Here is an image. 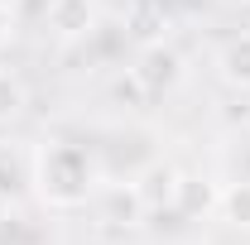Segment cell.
I'll return each mask as SVG.
<instances>
[{
	"instance_id": "cell-5",
	"label": "cell",
	"mask_w": 250,
	"mask_h": 245,
	"mask_svg": "<svg viewBox=\"0 0 250 245\" xmlns=\"http://www.w3.org/2000/svg\"><path fill=\"white\" fill-rule=\"evenodd\" d=\"M217 77L231 87V92H250V29L231 34L217 48Z\"/></svg>"
},
{
	"instance_id": "cell-2",
	"label": "cell",
	"mask_w": 250,
	"mask_h": 245,
	"mask_svg": "<svg viewBox=\"0 0 250 245\" xmlns=\"http://www.w3.org/2000/svg\"><path fill=\"white\" fill-rule=\"evenodd\" d=\"M188 77V58L168 43V39H149L135 48L130 58V82L140 87L145 96H173Z\"/></svg>"
},
{
	"instance_id": "cell-6",
	"label": "cell",
	"mask_w": 250,
	"mask_h": 245,
	"mask_svg": "<svg viewBox=\"0 0 250 245\" xmlns=\"http://www.w3.org/2000/svg\"><path fill=\"white\" fill-rule=\"evenodd\" d=\"M217 192H221V187L212 183V178L183 173V183H178V207H173V212H183V216H207V212H217Z\"/></svg>"
},
{
	"instance_id": "cell-10",
	"label": "cell",
	"mask_w": 250,
	"mask_h": 245,
	"mask_svg": "<svg viewBox=\"0 0 250 245\" xmlns=\"http://www.w3.org/2000/svg\"><path fill=\"white\" fill-rule=\"evenodd\" d=\"M15 197V163H10V154H0V202H10Z\"/></svg>"
},
{
	"instance_id": "cell-9",
	"label": "cell",
	"mask_w": 250,
	"mask_h": 245,
	"mask_svg": "<svg viewBox=\"0 0 250 245\" xmlns=\"http://www.w3.org/2000/svg\"><path fill=\"white\" fill-rule=\"evenodd\" d=\"M15 29H20V15H15V5H5V0H0V48H10Z\"/></svg>"
},
{
	"instance_id": "cell-1",
	"label": "cell",
	"mask_w": 250,
	"mask_h": 245,
	"mask_svg": "<svg viewBox=\"0 0 250 245\" xmlns=\"http://www.w3.org/2000/svg\"><path fill=\"white\" fill-rule=\"evenodd\" d=\"M101 183V168H96V154L87 144H72V140H43L34 149V192L48 212H77L96 197Z\"/></svg>"
},
{
	"instance_id": "cell-7",
	"label": "cell",
	"mask_w": 250,
	"mask_h": 245,
	"mask_svg": "<svg viewBox=\"0 0 250 245\" xmlns=\"http://www.w3.org/2000/svg\"><path fill=\"white\" fill-rule=\"evenodd\" d=\"M217 216L236 231H250V178H236V183H221L217 192Z\"/></svg>"
},
{
	"instance_id": "cell-4",
	"label": "cell",
	"mask_w": 250,
	"mask_h": 245,
	"mask_svg": "<svg viewBox=\"0 0 250 245\" xmlns=\"http://www.w3.org/2000/svg\"><path fill=\"white\" fill-rule=\"evenodd\" d=\"M178 183H183V168H173V163H145L140 173H135V197H140V207L145 212H173L178 207Z\"/></svg>"
},
{
	"instance_id": "cell-3",
	"label": "cell",
	"mask_w": 250,
	"mask_h": 245,
	"mask_svg": "<svg viewBox=\"0 0 250 245\" xmlns=\"http://www.w3.org/2000/svg\"><path fill=\"white\" fill-rule=\"evenodd\" d=\"M96 24H101L96 0H48V10H43V29L58 43H82L96 34Z\"/></svg>"
},
{
	"instance_id": "cell-8",
	"label": "cell",
	"mask_w": 250,
	"mask_h": 245,
	"mask_svg": "<svg viewBox=\"0 0 250 245\" xmlns=\"http://www.w3.org/2000/svg\"><path fill=\"white\" fill-rule=\"evenodd\" d=\"M24 106H29V92H24V82H20L10 67H0V130L20 121V116H24Z\"/></svg>"
},
{
	"instance_id": "cell-11",
	"label": "cell",
	"mask_w": 250,
	"mask_h": 245,
	"mask_svg": "<svg viewBox=\"0 0 250 245\" xmlns=\"http://www.w3.org/2000/svg\"><path fill=\"white\" fill-rule=\"evenodd\" d=\"M241 20H246V29H250V0H241Z\"/></svg>"
}]
</instances>
